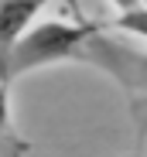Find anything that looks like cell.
<instances>
[{"instance_id": "6da1fadb", "label": "cell", "mask_w": 147, "mask_h": 157, "mask_svg": "<svg viewBox=\"0 0 147 157\" xmlns=\"http://www.w3.org/2000/svg\"><path fill=\"white\" fill-rule=\"evenodd\" d=\"M62 62H75L99 68L113 75L120 89L127 92L130 109L140 126H147V51L137 44H127L103 31L99 24H68V21H41L21 38L14 48L10 62L0 68V78L17 82L21 75H28L34 68L48 65H62Z\"/></svg>"}, {"instance_id": "277c9868", "label": "cell", "mask_w": 147, "mask_h": 157, "mask_svg": "<svg viewBox=\"0 0 147 157\" xmlns=\"http://www.w3.org/2000/svg\"><path fill=\"white\" fill-rule=\"evenodd\" d=\"M113 28L147 41V7L144 4H120L116 14H113Z\"/></svg>"}, {"instance_id": "7a4b0ae2", "label": "cell", "mask_w": 147, "mask_h": 157, "mask_svg": "<svg viewBox=\"0 0 147 157\" xmlns=\"http://www.w3.org/2000/svg\"><path fill=\"white\" fill-rule=\"evenodd\" d=\"M41 10H44L41 4H0V68L10 62L14 48L34 28Z\"/></svg>"}, {"instance_id": "3957f363", "label": "cell", "mask_w": 147, "mask_h": 157, "mask_svg": "<svg viewBox=\"0 0 147 157\" xmlns=\"http://www.w3.org/2000/svg\"><path fill=\"white\" fill-rule=\"evenodd\" d=\"M0 157H31V140L14 123L10 82L7 78H0Z\"/></svg>"}]
</instances>
